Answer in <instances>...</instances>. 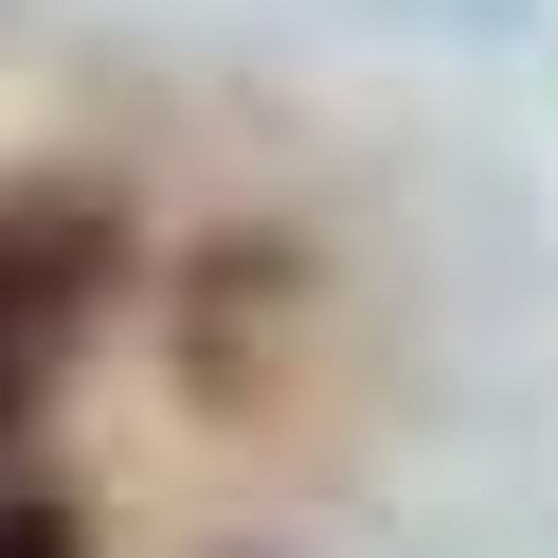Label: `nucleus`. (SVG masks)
<instances>
[{
	"label": "nucleus",
	"instance_id": "obj_1",
	"mask_svg": "<svg viewBox=\"0 0 558 558\" xmlns=\"http://www.w3.org/2000/svg\"><path fill=\"white\" fill-rule=\"evenodd\" d=\"M0 558H90V541H73V505H0Z\"/></svg>",
	"mask_w": 558,
	"mask_h": 558
},
{
	"label": "nucleus",
	"instance_id": "obj_2",
	"mask_svg": "<svg viewBox=\"0 0 558 558\" xmlns=\"http://www.w3.org/2000/svg\"><path fill=\"white\" fill-rule=\"evenodd\" d=\"M19 378H37V342H0V433H19Z\"/></svg>",
	"mask_w": 558,
	"mask_h": 558
}]
</instances>
